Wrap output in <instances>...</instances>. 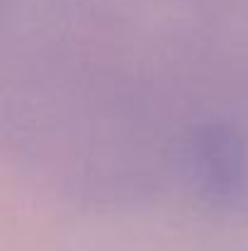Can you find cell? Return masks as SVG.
Wrapping results in <instances>:
<instances>
[]
</instances>
